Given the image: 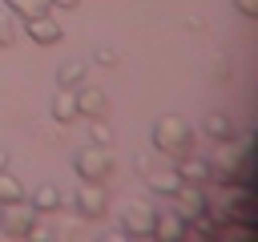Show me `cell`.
Returning a JSON list of instances; mask_svg holds the SVG:
<instances>
[{
  "mask_svg": "<svg viewBox=\"0 0 258 242\" xmlns=\"http://www.w3.org/2000/svg\"><path fill=\"white\" fill-rule=\"evenodd\" d=\"M181 230H185V218L173 206H165V210L153 214V234L149 238H181Z\"/></svg>",
  "mask_w": 258,
  "mask_h": 242,
  "instance_id": "11",
  "label": "cell"
},
{
  "mask_svg": "<svg viewBox=\"0 0 258 242\" xmlns=\"http://www.w3.org/2000/svg\"><path fill=\"white\" fill-rule=\"evenodd\" d=\"M48 113H52V121L73 125V121L81 117V113H77V97H73V89H56L52 101H48Z\"/></svg>",
  "mask_w": 258,
  "mask_h": 242,
  "instance_id": "12",
  "label": "cell"
},
{
  "mask_svg": "<svg viewBox=\"0 0 258 242\" xmlns=\"http://www.w3.org/2000/svg\"><path fill=\"white\" fill-rule=\"evenodd\" d=\"M81 81H85V60L69 56V60L56 65V85H60V89H77Z\"/></svg>",
  "mask_w": 258,
  "mask_h": 242,
  "instance_id": "15",
  "label": "cell"
},
{
  "mask_svg": "<svg viewBox=\"0 0 258 242\" xmlns=\"http://www.w3.org/2000/svg\"><path fill=\"white\" fill-rule=\"evenodd\" d=\"M206 206H210V198H206V190H202L198 182H181V186L173 190V210H177L181 218H202Z\"/></svg>",
  "mask_w": 258,
  "mask_h": 242,
  "instance_id": "7",
  "label": "cell"
},
{
  "mask_svg": "<svg viewBox=\"0 0 258 242\" xmlns=\"http://www.w3.org/2000/svg\"><path fill=\"white\" fill-rule=\"evenodd\" d=\"M73 97H77V113L81 117H105V109H109V97H105V89L97 81H81L73 89Z\"/></svg>",
  "mask_w": 258,
  "mask_h": 242,
  "instance_id": "9",
  "label": "cell"
},
{
  "mask_svg": "<svg viewBox=\"0 0 258 242\" xmlns=\"http://www.w3.org/2000/svg\"><path fill=\"white\" fill-rule=\"evenodd\" d=\"M89 141L97 145H113V125L105 117H89Z\"/></svg>",
  "mask_w": 258,
  "mask_h": 242,
  "instance_id": "20",
  "label": "cell"
},
{
  "mask_svg": "<svg viewBox=\"0 0 258 242\" xmlns=\"http://www.w3.org/2000/svg\"><path fill=\"white\" fill-rule=\"evenodd\" d=\"M133 169H137V173H149V169H153V157H149V153H137V157H133Z\"/></svg>",
  "mask_w": 258,
  "mask_h": 242,
  "instance_id": "22",
  "label": "cell"
},
{
  "mask_svg": "<svg viewBox=\"0 0 258 242\" xmlns=\"http://www.w3.org/2000/svg\"><path fill=\"white\" fill-rule=\"evenodd\" d=\"M210 177L218 186H230V182H242V186H254V153H250V141L246 137H218L214 153H210Z\"/></svg>",
  "mask_w": 258,
  "mask_h": 242,
  "instance_id": "1",
  "label": "cell"
},
{
  "mask_svg": "<svg viewBox=\"0 0 258 242\" xmlns=\"http://www.w3.org/2000/svg\"><path fill=\"white\" fill-rule=\"evenodd\" d=\"M202 129H206L210 137H230V133H234V121H230L226 113H206Z\"/></svg>",
  "mask_w": 258,
  "mask_h": 242,
  "instance_id": "17",
  "label": "cell"
},
{
  "mask_svg": "<svg viewBox=\"0 0 258 242\" xmlns=\"http://www.w3.org/2000/svg\"><path fill=\"white\" fill-rule=\"evenodd\" d=\"M16 198H28V190H24V182L4 165V169H0V206H4V202H16Z\"/></svg>",
  "mask_w": 258,
  "mask_h": 242,
  "instance_id": "16",
  "label": "cell"
},
{
  "mask_svg": "<svg viewBox=\"0 0 258 242\" xmlns=\"http://www.w3.org/2000/svg\"><path fill=\"white\" fill-rule=\"evenodd\" d=\"M73 169H77V177H85V182H105V177L113 173V153H109V145H97V141L81 145L77 157H73Z\"/></svg>",
  "mask_w": 258,
  "mask_h": 242,
  "instance_id": "3",
  "label": "cell"
},
{
  "mask_svg": "<svg viewBox=\"0 0 258 242\" xmlns=\"http://www.w3.org/2000/svg\"><path fill=\"white\" fill-rule=\"evenodd\" d=\"M145 186L153 194H161V198H173V190L181 186V173H177V165H153L145 173Z\"/></svg>",
  "mask_w": 258,
  "mask_h": 242,
  "instance_id": "10",
  "label": "cell"
},
{
  "mask_svg": "<svg viewBox=\"0 0 258 242\" xmlns=\"http://www.w3.org/2000/svg\"><path fill=\"white\" fill-rule=\"evenodd\" d=\"M28 202H32V206H36L40 214H56V210L64 206V194H60V190H56L52 182H40V186L32 190V198H28Z\"/></svg>",
  "mask_w": 258,
  "mask_h": 242,
  "instance_id": "14",
  "label": "cell"
},
{
  "mask_svg": "<svg viewBox=\"0 0 258 242\" xmlns=\"http://www.w3.org/2000/svg\"><path fill=\"white\" fill-rule=\"evenodd\" d=\"M149 145H153V153H161V157H181V153L194 149V129H189L185 117L161 113V117L153 121V129H149Z\"/></svg>",
  "mask_w": 258,
  "mask_h": 242,
  "instance_id": "2",
  "label": "cell"
},
{
  "mask_svg": "<svg viewBox=\"0 0 258 242\" xmlns=\"http://www.w3.org/2000/svg\"><path fill=\"white\" fill-rule=\"evenodd\" d=\"M4 165H8V149L0 145V169H4Z\"/></svg>",
  "mask_w": 258,
  "mask_h": 242,
  "instance_id": "25",
  "label": "cell"
},
{
  "mask_svg": "<svg viewBox=\"0 0 258 242\" xmlns=\"http://www.w3.org/2000/svg\"><path fill=\"white\" fill-rule=\"evenodd\" d=\"M93 60H101V65H117V48H109V44H97V48H93Z\"/></svg>",
  "mask_w": 258,
  "mask_h": 242,
  "instance_id": "21",
  "label": "cell"
},
{
  "mask_svg": "<svg viewBox=\"0 0 258 242\" xmlns=\"http://www.w3.org/2000/svg\"><path fill=\"white\" fill-rule=\"evenodd\" d=\"M73 206H77L81 218H105V214H109L105 182H85V177H81V186H77V194H73Z\"/></svg>",
  "mask_w": 258,
  "mask_h": 242,
  "instance_id": "6",
  "label": "cell"
},
{
  "mask_svg": "<svg viewBox=\"0 0 258 242\" xmlns=\"http://www.w3.org/2000/svg\"><path fill=\"white\" fill-rule=\"evenodd\" d=\"M48 4H52V8H64V12H69V8H77V0H48Z\"/></svg>",
  "mask_w": 258,
  "mask_h": 242,
  "instance_id": "24",
  "label": "cell"
},
{
  "mask_svg": "<svg viewBox=\"0 0 258 242\" xmlns=\"http://www.w3.org/2000/svg\"><path fill=\"white\" fill-rule=\"evenodd\" d=\"M12 40H16V12L0 0V48H8Z\"/></svg>",
  "mask_w": 258,
  "mask_h": 242,
  "instance_id": "18",
  "label": "cell"
},
{
  "mask_svg": "<svg viewBox=\"0 0 258 242\" xmlns=\"http://www.w3.org/2000/svg\"><path fill=\"white\" fill-rule=\"evenodd\" d=\"M4 4H8L16 16H24V20H28V16H40V12H48V8H52L48 0H4Z\"/></svg>",
  "mask_w": 258,
  "mask_h": 242,
  "instance_id": "19",
  "label": "cell"
},
{
  "mask_svg": "<svg viewBox=\"0 0 258 242\" xmlns=\"http://www.w3.org/2000/svg\"><path fill=\"white\" fill-rule=\"evenodd\" d=\"M177 173H181V182H198V186H206V182H210V161L198 157V153L189 149V153L177 157Z\"/></svg>",
  "mask_w": 258,
  "mask_h": 242,
  "instance_id": "13",
  "label": "cell"
},
{
  "mask_svg": "<svg viewBox=\"0 0 258 242\" xmlns=\"http://www.w3.org/2000/svg\"><path fill=\"white\" fill-rule=\"evenodd\" d=\"M24 32H28V40H36V44H56V40L64 36V24H60V16H52V8H48V12H40V16H28V20H24Z\"/></svg>",
  "mask_w": 258,
  "mask_h": 242,
  "instance_id": "8",
  "label": "cell"
},
{
  "mask_svg": "<svg viewBox=\"0 0 258 242\" xmlns=\"http://www.w3.org/2000/svg\"><path fill=\"white\" fill-rule=\"evenodd\" d=\"M234 8H238L242 16H258V0H234Z\"/></svg>",
  "mask_w": 258,
  "mask_h": 242,
  "instance_id": "23",
  "label": "cell"
},
{
  "mask_svg": "<svg viewBox=\"0 0 258 242\" xmlns=\"http://www.w3.org/2000/svg\"><path fill=\"white\" fill-rule=\"evenodd\" d=\"M153 206L145 202V198H125L121 202V230L129 234V238H149L153 234Z\"/></svg>",
  "mask_w": 258,
  "mask_h": 242,
  "instance_id": "4",
  "label": "cell"
},
{
  "mask_svg": "<svg viewBox=\"0 0 258 242\" xmlns=\"http://www.w3.org/2000/svg\"><path fill=\"white\" fill-rule=\"evenodd\" d=\"M36 218H40V210H36L28 198H16V202H4V206H0V230L12 234V238H24Z\"/></svg>",
  "mask_w": 258,
  "mask_h": 242,
  "instance_id": "5",
  "label": "cell"
}]
</instances>
